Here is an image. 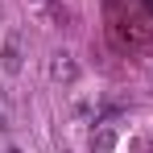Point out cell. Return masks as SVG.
Instances as JSON below:
<instances>
[{
    "mask_svg": "<svg viewBox=\"0 0 153 153\" xmlns=\"http://www.w3.org/2000/svg\"><path fill=\"white\" fill-rule=\"evenodd\" d=\"M112 145H116V128L103 124L100 132H91V153H112Z\"/></svg>",
    "mask_w": 153,
    "mask_h": 153,
    "instance_id": "obj_1",
    "label": "cell"
},
{
    "mask_svg": "<svg viewBox=\"0 0 153 153\" xmlns=\"http://www.w3.org/2000/svg\"><path fill=\"white\" fill-rule=\"evenodd\" d=\"M58 62H54V79H75V62H71V54H54Z\"/></svg>",
    "mask_w": 153,
    "mask_h": 153,
    "instance_id": "obj_2",
    "label": "cell"
},
{
    "mask_svg": "<svg viewBox=\"0 0 153 153\" xmlns=\"http://www.w3.org/2000/svg\"><path fill=\"white\" fill-rule=\"evenodd\" d=\"M17 66H21V58H17V46H8V50H4V71H17Z\"/></svg>",
    "mask_w": 153,
    "mask_h": 153,
    "instance_id": "obj_3",
    "label": "cell"
}]
</instances>
